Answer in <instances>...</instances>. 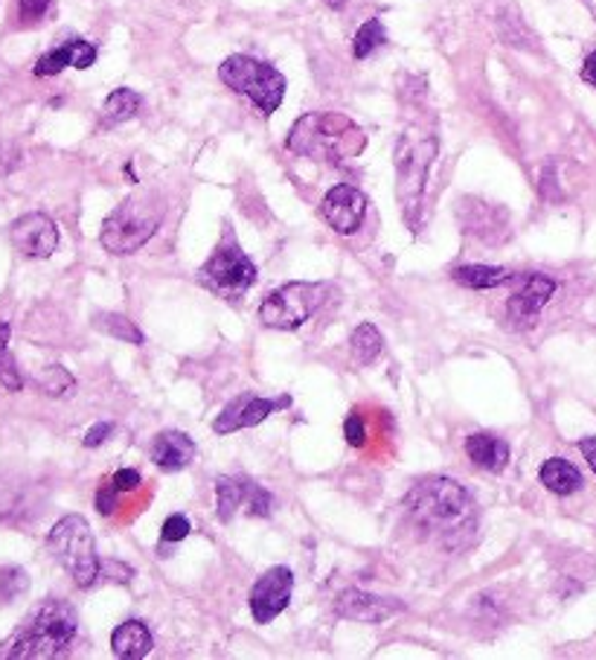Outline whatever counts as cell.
Segmentation results:
<instances>
[{
  "label": "cell",
  "mask_w": 596,
  "mask_h": 660,
  "mask_svg": "<svg viewBox=\"0 0 596 660\" xmlns=\"http://www.w3.org/2000/svg\"><path fill=\"white\" fill-rule=\"evenodd\" d=\"M405 509L419 530L436 535L445 547L466 544V535H474L478 526L474 500L452 478H431L416 483L407 492Z\"/></svg>",
  "instance_id": "1"
},
{
  "label": "cell",
  "mask_w": 596,
  "mask_h": 660,
  "mask_svg": "<svg viewBox=\"0 0 596 660\" xmlns=\"http://www.w3.org/2000/svg\"><path fill=\"white\" fill-rule=\"evenodd\" d=\"M79 632L76 608L64 599H47L0 646V660L64 658Z\"/></svg>",
  "instance_id": "2"
},
{
  "label": "cell",
  "mask_w": 596,
  "mask_h": 660,
  "mask_svg": "<svg viewBox=\"0 0 596 660\" xmlns=\"http://www.w3.org/2000/svg\"><path fill=\"white\" fill-rule=\"evenodd\" d=\"M286 145H289V152L300 154V157L344 166L346 161H353L364 152L367 135L346 114L312 111L291 126Z\"/></svg>",
  "instance_id": "3"
},
{
  "label": "cell",
  "mask_w": 596,
  "mask_h": 660,
  "mask_svg": "<svg viewBox=\"0 0 596 660\" xmlns=\"http://www.w3.org/2000/svg\"><path fill=\"white\" fill-rule=\"evenodd\" d=\"M436 152H440V140L431 128L410 126L405 135L398 137L396 152H393V166H396V199L402 207V218L410 230L419 225V213H422L424 181L431 173Z\"/></svg>",
  "instance_id": "4"
},
{
  "label": "cell",
  "mask_w": 596,
  "mask_h": 660,
  "mask_svg": "<svg viewBox=\"0 0 596 660\" xmlns=\"http://www.w3.org/2000/svg\"><path fill=\"white\" fill-rule=\"evenodd\" d=\"M163 221V204L152 192L128 195L105 221H102L100 242L114 256L137 254Z\"/></svg>",
  "instance_id": "5"
},
{
  "label": "cell",
  "mask_w": 596,
  "mask_h": 660,
  "mask_svg": "<svg viewBox=\"0 0 596 660\" xmlns=\"http://www.w3.org/2000/svg\"><path fill=\"white\" fill-rule=\"evenodd\" d=\"M218 79L225 81L230 91L248 97L265 117H271L286 100V76L268 62L253 59V55L236 53L225 59L218 67Z\"/></svg>",
  "instance_id": "6"
},
{
  "label": "cell",
  "mask_w": 596,
  "mask_h": 660,
  "mask_svg": "<svg viewBox=\"0 0 596 660\" xmlns=\"http://www.w3.org/2000/svg\"><path fill=\"white\" fill-rule=\"evenodd\" d=\"M50 550L79 588H91L102 576V561L88 521L81 516H64L47 535Z\"/></svg>",
  "instance_id": "7"
},
{
  "label": "cell",
  "mask_w": 596,
  "mask_h": 660,
  "mask_svg": "<svg viewBox=\"0 0 596 660\" xmlns=\"http://www.w3.org/2000/svg\"><path fill=\"white\" fill-rule=\"evenodd\" d=\"M329 285L324 282H286L274 289L259 306V320L268 329H300L326 303Z\"/></svg>",
  "instance_id": "8"
},
{
  "label": "cell",
  "mask_w": 596,
  "mask_h": 660,
  "mask_svg": "<svg viewBox=\"0 0 596 660\" xmlns=\"http://www.w3.org/2000/svg\"><path fill=\"white\" fill-rule=\"evenodd\" d=\"M199 280L221 297H242L256 282V265L248 259V254L233 239H225L207 263L201 265Z\"/></svg>",
  "instance_id": "9"
},
{
  "label": "cell",
  "mask_w": 596,
  "mask_h": 660,
  "mask_svg": "<svg viewBox=\"0 0 596 660\" xmlns=\"http://www.w3.org/2000/svg\"><path fill=\"white\" fill-rule=\"evenodd\" d=\"M291 591H294V573L289 568H271L268 573H263L259 580L253 582L251 588V614L256 623H271L274 617L282 614L289 608Z\"/></svg>",
  "instance_id": "10"
},
{
  "label": "cell",
  "mask_w": 596,
  "mask_h": 660,
  "mask_svg": "<svg viewBox=\"0 0 596 660\" xmlns=\"http://www.w3.org/2000/svg\"><path fill=\"white\" fill-rule=\"evenodd\" d=\"M286 407H291L289 393L280 398H259L244 393V396L233 398V402L218 414L216 422H213V431H216V434H233V431H242V428L263 426L271 414L286 410Z\"/></svg>",
  "instance_id": "11"
},
{
  "label": "cell",
  "mask_w": 596,
  "mask_h": 660,
  "mask_svg": "<svg viewBox=\"0 0 596 660\" xmlns=\"http://www.w3.org/2000/svg\"><path fill=\"white\" fill-rule=\"evenodd\" d=\"M10 242L18 254L29 256V259H47L59 248V227L45 213H27L12 221Z\"/></svg>",
  "instance_id": "12"
},
{
  "label": "cell",
  "mask_w": 596,
  "mask_h": 660,
  "mask_svg": "<svg viewBox=\"0 0 596 660\" xmlns=\"http://www.w3.org/2000/svg\"><path fill=\"white\" fill-rule=\"evenodd\" d=\"M367 195H364L358 187L353 183H338L332 190L324 195V218L329 221L334 233L350 236L355 233L358 227L364 225V216H367Z\"/></svg>",
  "instance_id": "13"
},
{
  "label": "cell",
  "mask_w": 596,
  "mask_h": 660,
  "mask_svg": "<svg viewBox=\"0 0 596 660\" xmlns=\"http://www.w3.org/2000/svg\"><path fill=\"white\" fill-rule=\"evenodd\" d=\"M556 280H550L547 274H524L518 280L516 294L506 303V312L516 320L518 326H530L535 323V317L542 315V308L550 303V297L556 294Z\"/></svg>",
  "instance_id": "14"
},
{
  "label": "cell",
  "mask_w": 596,
  "mask_h": 660,
  "mask_svg": "<svg viewBox=\"0 0 596 660\" xmlns=\"http://www.w3.org/2000/svg\"><path fill=\"white\" fill-rule=\"evenodd\" d=\"M334 611L344 620H353V623H370L379 625L384 620H390L398 611H405V606L398 599L388 597H372V594H364V591H344L338 602H334Z\"/></svg>",
  "instance_id": "15"
},
{
  "label": "cell",
  "mask_w": 596,
  "mask_h": 660,
  "mask_svg": "<svg viewBox=\"0 0 596 660\" xmlns=\"http://www.w3.org/2000/svg\"><path fill=\"white\" fill-rule=\"evenodd\" d=\"M460 218L462 230L478 236L480 242H504L506 236H509V218H506V213L500 207H495V204H486V201H460Z\"/></svg>",
  "instance_id": "16"
},
{
  "label": "cell",
  "mask_w": 596,
  "mask_h": 660,
  "mask_svg": "<svg viewBox=\"0 0 596 660\" xmlns=\"http://www.w3.org/2000/svg\"><path fill=\"white\" fill-rule=\"evenodd\" d=\"M93 62H97V47H93L91 41L71 38V41H64V45H59L55 50L41 55L36 67H33V73H36V76H55V73H62L64 67L88 71Z\"/></svg>",
  "instance_id": "17"
},
{
  "label": "cell",
  "mask_w": 596,
  "mask_h": 660,
  "mask_svg": "<svg viewBox=\"0 0 596 660\" xmlns=\"http://www.w3.org/2000/svg\"><path fill=\"white\" fill-rule=\"evenodd\" d=\"M195 460V443L181 431H163L154 436L152 443V462L161 471H183L190 462Z\"/></svg>",
  "instance_id": "18"
},
{
  "label": "cell",
  "mask_w": 596,
  "mask_h": 660,
  "mask_svg": "<svg viewBox=\"0 0 596 660\" xmlns=\"http://www.w3.org/2000/svg\"><path fill=\"white\" fill-rule=\"evenodd\" d=\"M466 454H469V460L474 462L478 469L492 471V474L504 471L506 466H509V457H512L509 443L495 434H471L469 440H466Z\"/></svg>",
  "instance_id": "19"
},
{
  "label": "cell",
  "mask_w": 596,
  "mask_h": 660,
  "mask_svg": "<svg viewBox=\"0 0 596 660\" xmlns=\"http://www.w3.org/2000/svg\"><path fill=\"white\" fill-rule=\"evenodd\" d=\"M111 651L119 660H143L152 651V632L140 620H126L111 634Z\"/></svg>",
  "instance_id": "20"
},
{
  "label": "cell",
  "mask_w": 596,
  "mask_h": 660,
  "mask_svg": "<svg viewBox=\"0 0 596 660\" xmlns=\"http://www.w3.org/2000/svg\"><path fill=\"white\" fill-rule=\"evenodd\" d=\"M538 480L544 483V488H550L553 495H559V498H568V495L579 492L582 483H585L582 471L573 462L565 460V457H550V460L544 462L542 471H538Z\"/></svg>",
  "instance_id": "21"
},
{
  "label": "cell",
  "mask_w": 596,
  "mask_h": 660,
  "mask_svg": "<svg viewBox=\"0 0 596 660\" xmlns=\"http://www.w3.org/2000/svg\"><path fill=\"white\" fill-rule=\"evenodd\" d=\"M452 280L457 285H462V289L489 291L504 285V282H512L516 274L509 271V268H497V265H460V268L452 271Z\"/></svg>",
  "instance_id": "22"
},
{
  "label": "cell",
  "mask_w": 596,
  "mask_h": 660,
  "mask_svg": "<svg viewBox=\"0 0 596 660\" xmlns=\"http://www.w3.org/2000/svg\"><path fill=\"white\" fill-rule=\"evenodd\" d=\"M140 93L131 91V88H117L114 93H109V100L102 105V123L105 126H119V123H128L140 114Z\"/></svg>",
  "instance_id": "23"
},
{
  "label": "cell",
  "mask_w": 596,
  "mask_h": 660,
  "mask_svg": "<svg viewBox=\"0 0 596 660\" xmlns=\"http://www.w3.org/2000/svg\"><path fill=\"white\" fill-rule=\"evenodd\" d=\"M350 350H353L355 364L367 367V364L376 361L381 350H384V338H381V332L372 323H362L353 332V338H350Z\"/></svg>",
  "instance_id": "24"
},
{
  "label": "cell",
  "mask_w": 596,
  "mask_h": 660,
  "mask_svg": "<svg viewBox=\"0 0 596 660\" xmlns=\"http://www.w3.org/2000/svg\"><path fill=\"white\" fill-rule=\"evenodd\" d=\"M216 498H218V521L227 524L236 516V509L244 504V480L239 478H218L216 480Z\"/></svg>",
  "instance_id": "25"
},
{
  "label": "cell",
  "mask_w": 596,
  "mask_h": 660,
  "mask_svg": "<svg viewBox=\"0 0 596 660\" xmlns=\"http://www.w3.org/2000/svg\"><path fill=\"white\" fill-rule=\"evenodd\" d=\"M384 45H388V29H384V24H381L379 18L364 21L362 29H358L353 38V55L355 59H370V55Z\"/></svg>",
  "instance_id": "26"
},
{
  "label": "cell",
  "mask_w": 596,
  "mask_h": 660,
  "mask_svg": "<svg viewBox=\"0 0 596 660\" xmlns=\"http://www.w3.org/2000/svg\"><path fill=\"white\" fill-rule=\"evenodd\" d=\"M93 326H97L100 332H105V335L126 341V344H135V346L145 344V335L137 329L135 320H128L126 315H100L93 320Z\"/></svg>",
  "instance_id": "27"
},
{
  "label": "cell",
  "mask_w": 596,
  "mask_h": 660,
  "mask_svg": "<svg viewBox=\"0 0 596 660\" xmlns=\"http://www.w3.org/2000/svg\"><path fill=\"white\" fill-rule=\"evenodd\" d=\"M10 338H12V326L0 323V384L10 390V393H18L24 388V379H21L18 364L10 353Z\"/></svg>",
  "instance_id": "28"
},
{
  "label": "cell",
  "mask_w": 596,
  "mask_h": 660,
  "mask_svg": "<svg viewBox=\"0 0 596 660\" xmlns=\"http://www.w3.org/2000/svg\"><path fill=\"white\" fill-rule=\"evenodd\" d=\"M38 388L45 390L47 396H67V393L76 388V379H73L64 367L53 364V367H47V370L38 376Z\"/></svg>",
  "instance_id": "29"
},
{
  "label": "cell",
  "mask_w": 596,
  "mask_h": 660,
  "mask_svg": "<svg viewBox=\"0 0 596 660\" xmlns=\"http://www.w3.org/2000/svg\"><path fill=\"white\" fill-rule=\"evenodd\" d=\"M244 504L253 518H268L274 512V495L253 480H244Z\"/></svg>",
  "instance_id": "30"
},
{
  "label": "cell",
  "mask_w": 596,
  "mask_h": 660,
  "mask_svg": "<svg viewBox=\"0 0 596 660\" xmlns=\"http://www.w3.org/2000/svg\"><path fill=\"white\" fill-rule=\"evenodd\" d=\"M27 588H29V580L24 570L0 564V602H10V599H15Z\"/></svg>",
  "instance_id": "31"
},
{
  "label": "cell",
  "mask_w": 596,
  "mask_h": 660,
  "mask_svg": "<svg viewBox=\"0 0 596 660\" xmlns=\"http://www.w3.org/2000/svg\"><path fill=\"white\" fill-rule=\"evenodd\" d=\"M53 10V0H18V24L21 27H38Z\"/></svg>",
  "instance_id": "32"
},
{
  "label": "cell",
  "mask_w": 596,
  "mask_h": 660,
  "mask_svg": "<svg viewBox=\"0 0 596 660\" xmlns=\"http://www.w3.org/2000/svg\"><path fill=\"white\" fill-rule=\"evenodd\" d=\"M190 521L183 516H169L166 521H163V530H161V538L163 544H178L183 542L187 535H190Z\"/></svg>",
  "instance_id": "33"
},
{
  "label": "cell",
  "mask_w": 596,
  "mask_h": 660,
  "mask_svg": "<svg viewBox=\"0 0 596 660\" xmlns=\"http://www.w3.org/2000/svg\"><path fill=\"white\" fill-rule=\"evenodd\" d=\"M21 163H24V152L18 145L10 143V140H0V178L21 169Z\"/></svg>",
  "instance_id": "34"
},
{
  "label": "cell",
  "mask_w": 596,
  "mask_h": 660,
  "mask_svg": "<svg viewBox=\"0 0 596 660\" xmlns=\"http://www.w3.org/2000/svg\"><path fill=\"white\" fill-rule=\"evenodd\" d=\"M538 190L547 201H559L561 190H559V178H556V163L547 161L542 166V181H538Z\"/></svg>",
  "instance_id": "35"
},
{
  "label": "cell",
  "mask_w": 596,
  "mask_h": 660,
  "mask_svg": "<svg viewBox=\"0 0 596 660\" xmlns=\"http://www.w3.org/2000/svg\"><path fill=\"white\" fill-rule=\"evenodd\" d=\"M344 436H346V443L353 445V448H362L364 443H367V428H364V419L362 414H350L344 422Z\"/></svg>",
  "instance_id": "36"
},
{
  "label": "cell",
  "mask_w": 596,
  "mask_h": 660,
  "mask_svg": "<svg viewBox=\"0 0 596 660\" xmlns=\"http://www.w3.org/2000/svg\"><path fill=\"white\" fill-rule=\"evenodd\" d=\"M140 483H143V478H140V471L135 469H119L117 474L111 478V486L117 488V492H135Z\"/></svg>",
  "instance_id": "37"
},
{
  "label": "cell",
  "mask_w": 596,
  "mask_h": 660,
  "mask_svg": "<svg viewBox=\"0 0 596 660\" xmlns=\"http://www.w3.org/2000/svg\"><path fill=\"white\" fill-rule=\"evenodd\" d=\"M111 434H114V426H111V422H97L93 428H88V434H85L81 443H85V448H100Z\"/></svg>",
  "instance_id": "38"
},
{
  "label": "cell",
  "mask_w": 596,
  "mask_h": 660,
  "mask_svg": "<svg viewBox=\"0 0 596 660\" xmlns=\"http://www.w3.org/2000/svg\"><path fill=\"white\" fill-rule=\"evenodd\" d=\"M97 509H100V516H111L117 509V488L111 486V480L97 492Z\"/></svg>",
  "instance_id": "39"
},
{
  "label": "cell",
  "mask_w": 596,
  "mask_h": 660,
  "mask_svg": "<svg viewBox=\"0 0 596 660\" xmlns=\"http://www.w3.org/2000/svg\"><path fill=\"white\" fill-rule=\"evenodd\" d=\"M579 452L585 454L587 466H591L596 474V436H582V440H579Z\"/></svg>",
  "instance_id": "40"
},
{
  "label": "cell",
  "mask_w": 596,
  "mask_h": 660,
  "mask_svg": "<svg viewBox=\"0 0 596 660\" xmlns=\"http://www.w3.org/2000/svg\"><path fill=\"white\" fill-rule=\"evenodd\" d=\"M582 79L587 81V85H594L596 88V50L585 59V64H582Z\"/></svg>",
  "instance_id": "41"
},
{
  "label": "cell",
  "mask_w": 596,
  "mask_h": 660,
  "mask_svg": "<svg viewBox=\"0 0 596 660\" xmlns=\"http://www.w3.org/2000/svg\"><path fill=\"white\" fill-rule=\"evenodd\" d=\"M326 3H329L332 10H341V7H344V0H326Z\"/></svg>",
  "instance_id": "42"
}]
</instances>
